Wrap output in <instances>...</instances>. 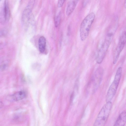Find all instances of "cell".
Segmentation results:
<instances>
[{
  "mask_svg": "<svg viewBox=\"0 0 126 126\" xmlns=\"http://www.w3.org/2000/svg\"><path fill=\"white\" fill-rule=\"evenodd\" d=\"M60 20V14L56 15L55 18L54 22L55 27H57L59 25Z\"/></svg>",
  "mask_w": 126,
  "mask_h": 126,
  "instance_id": "cell-13",
  "label": "cell"
},
{
  "mask_svg": "<svg viewBox=\"0 0 126 126\" xmlns=\"http://www.w3.org/2000/svg\"><path fill=\"white\" fill-rule=\"evenodd\" d=\"M65 0H59L58 3V6L59 8H60L62 7Z\"/></svg>",
  "mask_w": 126,
  "mask_h": 126,
  "instance_id": "cell-14",
  "label": "cell"
},
{
  "mask_svg": "<svg viewBox=\"0 0 126 126\" xmlns=\"http://www.w3.org/2000/svg\"><path fill=\"white\" fill-rule=\"evenodd\" d=\"M126 44V26L122 32L117 46L113 52V63L115 64L117 61L120 54Z\"/></svg>",
  "mask_w": 126,
  "mask_h": 126,
  "instance_id": "cell-4",
  "label": "cell"
},
{
  "mask_svg": "<svg viewBox=\"0 0 126 126\" xmlns=\"http://www.w3.org/2000/svg\"><path fill=\"white\" fill-rule=\"evenodd\" d=\"M111 101L106 102L99 113L93 126H104L109 117L112 107Z\"/></svg>",
  "mask_w": 126,
  "mask_h": 126,
  "instance_id": "cell-2",
  "label": "cell"
},
{
  "mask_svg": "<svg viewBox=\"0 0 126 126\" xmlns=\"http://www.w3.org/2000/svg\"><path fill=\"white\" fill-rule=\"evenodd\" d=\"M109 48L102 42L98 47L97 51L96 60L98 64L101 63L106 55Z\"/></svg>",
  "mask_w": 126,
  "mask_h": 126,
  "instance_id": "cell-6",
  "label": "cell"
},
{
  "mask_svg": "<svg viewBox=\"0 0 126 126\" xmlns=\"http://www.w3.org/2000/svg\"><path fill=\"white\" fill-rule=\"evenodd\" d=\"M104 70L101 67H99L95 72L92 78L93 87V92L94 93L97 90L102 81Z\"/></svg>",
  "mask_w": 126,
  "mask_h": 126,
  "instance_id": "cell-5",
  "label": "cell"
},
{
  "mask_svg": "<svg viewBox=\"0 0 126 126\" xmlns=\"http://www.w3.org/2000/svg\"><path fill=\"white\" fill-rule=\"evenodd\" d=\"M124 7L125 8H126V0L124 1Z\"/></svg>",
  "mask_w": 126,
  "mask_h": 126,
  "instance_id": "cell-16",
  "label": "cell"
},
{
  "mask_svg": "<svg viewBox=\"0 0 126 126\" xmlns=\"http://www.w3.org/2000/svg\"><path fill=\"white\" fill-rule=\"evenodd\" d=\"M95 16L93 12L88 14L83 20L81 24L80 29V36L81 40L83 41L87 38Z\"/></svg>",
  "mask_w": 126,
  "mask_h": 126,
  "instance_id": "cell-1",
  "label": "cell"
},
{
  "mask_svg": "<svg viewBox=\"0 0 126 126\" xmlns=\"http://www.w3.org/2000/svg\"><path fill=\"white\" fill-rule=\"evenodd\" d=\"M38 44L39 51L41 53H43L45 50L46 45V40L44 36H41L40 37Z\"/></svg>",
  "mask_w": 126,
  "mask_h": 126,
  "instance_id": "cell-10",
  "label": "cell"
},
{
  "mask_svg": "<svg viewBox=\"0 0 126 126\" xmlns=\"http://www.w3.org/2000/svg\"><path fill=\"white\" fill-rule=\"evenodd\" d=\"M78 0H71L68 3L66 14L67 16L70 15L75 8L79 1Z\"/></svg>",
  "mask_w": 126,
  "mask_h": 126,
  "instance_id": "cell-9",
  "label": "cell"
},
{
  "mask_svg": "<svg viewBox=\"0 0 126 126\" xmlns=\"http://www.w3.org/2000/svg\"><path fill=\"white\" fill-rule=\"evenodd\" d=\"M4 13L5 20H8L10 17V13L9 2L8 0H5L4 2Z\"/></svg>",
  "mask_w": 126,
  "mask_h": 126,
  "instance_id": "cell-11",
  "label": "cell"
},
{
  "mask_svg": "<svg viewBox=\"0 0 126 126\" xmlns=\"http://www.w3.org/2000/svg\"><path fill=\"white\" fill-rule=\"evenodd\" d=\"M34 4V1H31L23 12L22 20L25 24H27L30 20L32 10Z\"/></svg>",
  "mask_w": 126,
  "mask_h": 126,
  "instance_id": "cell-7",
  "label": "cell"
},
{
  "mask_svg": "<svg viewBox=\"0 0 126 126\" xmlns=\"http://www.w3.org/2000/svg\"><path fill=\"white\" fill-rule=\"evenodd\" d=\"M89 1V0L84 1L83 3V6L84 7L85 6Z\"/></svg>",
  "mask_w": 126,
  "mask_h": 126,
  "instance_id": "cell-15",
  "label": "cell"
},
{
  "mask_svg": "<svg viewBox=\"0 0 126 126\" xmlns=\"http://www.w3.org/2000/svg\"><path fill=\"white\" fill-rule=\"evenodd\" d=\"M25 92L24 91L18 92L13 94L12 98L14 100L18 101L24 98L26 96Z\"/></svg>",
  "mask_w": 126,
  "mask_h": 126,
  "instance_id": "cell-12",
  "label": "cell"
},
{
  "mask_svg": "<svg viewBox=\"0 0 126 126\" xmlns=\"http://www.w3.org/2000/svg\"><path fill=\"white\" fill-rule=\"evenodd\" d=\"M122 68L118 67L114 79L110 86L106 97V102L111 101L115 95L122 76Z\"/></svg>",
  "mask_w": 126,
  "mask_h": 126,
  "instance_id": "cell-3",
  "label": "cell"
},
{
  "mask_svg": "<svg viewBox=\"0 0 126 126\" xmlns=\"http://www.w3.org/2000/svg\"><path fill=\"white\" fill-rule=\"evenodd\" d=\"M126 123V111H123L119 114L113 126H125Z\"/></svg>",
  "mask_w": 126,
  "mask_h": 126,
  "instance_id": "cell-8",
  "label": "cell"
}]
</instances>
